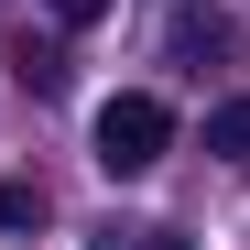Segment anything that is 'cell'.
Segmentation results:
<instances>
[{"mask_svg":"<svg viewBox=\"0 0 250 250\" xmlns=\"http://www.w3.org/2000/svg\"><path fill=\"white\" fill-rule=\"evenodd\" d=\"M163 152H174V109H163L152 87L98 98V163H109V174H152Z\"/></svg>","mask_w":250,"mask_h":250,"instance_id":"6da1fadb","label":"cell"},{"mask_svg":"<svg viewBox=\"0 0 250 250\" xmlns=\"http://www.w3.org/2000/svg\"><path fill=\"white\" fill-rule=\"evenodd\" d=\"M174 55H185V65H229V55H239V22H229V11H185V22H174Z\"/></svg>","mask_w":250,"mask_h":250,"instance_id":"7a4b0ae2","label":"cell"},{"mask_svg":"<svg viewBox=\"0 0 250 250\" xmlns=\"http://www.w3.org/2000/svg\"><path fill=\"white\" fill-rule=\"evenodd\" d=\"M0 229H44V185L33 174H0Z\"/></svg>","mask_w":250,"mask_h":250,"instance_id":"277c9868","label":"cell"},{"mask_svg":"<svg viewBox=\"0 0 250 250\" xmlns=\"http://www.w3.org/2000/svg\"><path fill=\"white\" fill-rule=\"evenodd\" d=\"M44 11H55V22H65V33H87V22H98V11H109V0H44Z\"/></svg>","mask_w":250,"mask_h":250,"instance_id":"52a82bcc","label":"cell"},{"mask_svg":"<svg viewBox=\"0 0 250 250\" xmlns=\"http://www.w3.org/2000/svg\"><path fill=\"white\" fill-rule=\"evenodd\" d=\"M98 250H185V229H109Z\"/></svg>","mask_w":250,"mask_h":250,"instance_id":"8992f818","label":"cell"},{"mask_svg":"<svg viewBox=\"0 0 250 250\" xmlns=\"http://www.w3.org/2000/svg\"><path fill=\"white\" fill-rule=\"evenodd\" d=\"M22 87H33V98H55V87H65V65H55L44 44H22Z\"/></svg>","mask_w":250,"mask_h":250,"instance_id":"5b68a950","label":"cell"},{"mask_svg":"<svg viewBox=\"0 0 250 250\" xmlns=\"http://www.w3.org/2000/svg\"><path fill=\"white\" fill-rule=\"evenodd\" d=\"M207 152L250 174V98H218V109H207Z\"/></svg>","mask_w":250,"mask_h":250,"instance_id":"3957f363","label":"cell"}]
</instances>
